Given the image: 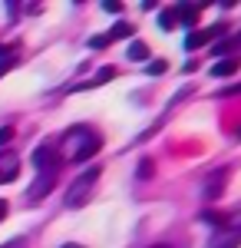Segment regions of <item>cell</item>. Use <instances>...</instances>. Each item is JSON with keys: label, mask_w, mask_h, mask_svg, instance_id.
Wrapping results in <instances>:
<instances>
[{"label": "cell", "mask_w": 241, "mask_h": 248, "mask_svg": "<svg viewBox=\"0 0 241 248\" xmlns=\"http://www.w3.org/2000/svg\"><path fill=\"white\" fill-rule=\"evenodd\" d=\"M238 139H241V129H238Z\"/></svg>", "instance_id": "27"}, {"label": "cell", "mask_w": 241, "mask_h": 248, "mask_svg": "<svg viewBox=\"0 0 241 248\" xmlns=\"http://www.w3.org/2000/svg\"><path fill=\"white\" fill-rule=\"evenodd\" d=\"M205 7H208V3H195V7H192V3H182V7H175L172 14H175V20H182V23H188V27H192Z\"/></svg>", "instance_id": "8"}, {"label": "cell", "mask_w": 241, "mask_h": 248, "mask_svg": "<svg viewBox=\"0 0 241 248\" xmlns=\"http://www.w3.org/2000/svg\"><path fill=\"white\" fill-rule=\"evenodd\" d=\"M126 37H132V27L126 23V20H119V23L109 30V40H126Z\"/></svg>", "instance_id": "13"}, {"label": "cell", "mask_w": 241, "mask_h": 248, "mask_svg": "<svg viewBox=\"0 0 241 248\" xmlns=\"http://www.w3.org/2000/svg\"><path fill=\"white\" fill-rule=\"evenodd\" d=\"M56 179H60V172H43L37 182L30 186V192H27V202H43L50 192L56 189Z\"/></svg>", "instance_id": "5"}, {"label": "cell", "mask_w": 241, "mask_h": 248, "mask_svg": "<svg viewBox=\"0 0 241 248\" xmlns=\"http://www.w3.org/2000/svg\"><path fill=\"white\" fill-rule=\"evenodd\" d=\"M103 10H106V14H122V3H119V0H106Z\"/></svg>", "instance_id": "18"}, {"label": "cell", "mask_w": 241, "mask_h": 248, "mask_svg": "<svg viewBox=\"0 0 241 248\" xmlns=\"http://www.w3.org/2000/svg\"><path fill=\"white\" fill-rule=\"evenodd\" d=\"M10 139H14V129H10V126H0V149H3Z\"/></svg>", "instance_id": "19"}, {"label": "cell", "mask_w": 241, "mask_h": 248, "mask_svg": "<svg viewBox=\"0 0 241 248\" xmlns=\"http://www.w3.org/2000/svg\"><path fill=\"white\" fill-rule=\"evenodd\" d=\"M20 175V159L14 153H0V186L14 182Z\"/></svg>", "instance_id": "6"}, {"label": "cell", "mask_w": 241, "mask_h": 248, "mask_svg": "<svg viewBox=\"0 0 241 248\" xmlns=\"http://www.w3.org/2000/svg\"><path fill=\"white\" fill-rule=\"evenodd\" d=\"M0 248H23V238H14V242H7V245H0Z\"/></svg>", "instance_id": "23"}, {"label": "cell", "mask_w": 241, "mask_h": 248, "mask_svg": "<svg viewBox=\"0 0 241 248\" xmlns=\"http://www.w3.org/2000/svg\"><path fill=\"white\" fill-rule=\"evenodd\" d=\"M152 248H168V245H152Z\"/></svg>", "instance_id": "26"}, {"label": "cell", "mask_w": 241, "mask_h": 248, "mask_svg": "<svg viewBox=\"0 0 241 248\" xmlns=\"http://www.w3.org/2000/svg\"><path fill=\"white\" fill-rule=\"evenodd\" d=\"M33 169L43 175V172H60V153L53 146H37L33 149Z\"/></svg>", "instance_id": "3"}, {"label": "cell", "mask_w": 241, "mask_h": 248, "mask_svg": "<svg viewBox=\"0 0 241 248\" xmlns=\"http://www.w3.org/2000/svg\"><path fill=\"white\" fill-rule=\"evenodd\" d=\"M238 66H241V60H238V57L218 60V63L211 66V77H235V73H238Z\"/></svg>", "instance_id": "9"}, {"label": "cell", "mask_w": 241, "mask_h": 248, "mask_svg": "<svg viewBox=\"0 0 241 248\" xmlns=\"http://www.w3.org/2000/svg\"><path fill=\"white\" fill-rule=\"evenodd\" d=\"M159 27H162V30H172V27H175V14H172V10H162V14H159Z\"/></svg>", "instance_id": "17"}, {"label": "cell", "mask_w": 241, "mask_h": 248, "mask_svg": "<svg viewBox=\"0 0 241 248\" xmlns=\"http://www.w3.org/2000/svg\"><path fill=\"white\" fill-rule=\"evenodd\" d=\"M225 37H228V27H225V23H215V27H208V30L188 33L185 37V50H198V46L208 43V40H225Z\"/></svg>", "instance_id": "4"}, {"label": "cell", "mask_w": 241, "mask_h": 248, "mask_svg": "<svg viewBox=\"0 0 241 248\" xmlns=\"http://www.w3.org/2000/svg\"><path fill=\"white\" fill-rule=\"evenodd\" d=\"M10 63H14V60L7 57V53H0V77H3V73H7V70H10Z\"/></svg>", "instance_id": "22"}, {"label": "cell", "mask_w": 241, "mask_h": 248, "mask_svg": "<svg viewBox=\"0 0 241 248\" xmlns=\"http://www.w3.org/2000/svg\"><path fill=\"white\" fill-rule=\"evenodd\" d=\"M238 245H241V212H235V218H225V225L215 232L208 248H238Z\"/></svg>", "instance_id": "2"}, {"label": "cell", "mask_w": 241, "mask_h": 248, "mask_svg": "<svg viewBox=\"0 0 241 248\" xmlns=\"http://www.w3.org/2000/svg\"><path fill=\"white\" fill-rule=\"evenodd\" d=\"M99 149H103V139L90 133V139H86V142H83V146H79V149L73 153V162H90V159H93Z\"/></svg>", "instance_id": "7"}, {"label": "cell", "mask_w": 241, "mask_h": 248, "mask_svg": "<svg viewBox=\"0 0 241 248\" xmlns=\"http://www.w3.org/2000/svg\"><path fill=\"white\" fill-rule=\"evenodd\" d=\"M112 77H116V70H112V66H99V73H96V79L90 83V86H103V83H109Z\"/></svg>", "instance_id": "14"}, {"label": "cell", "mask_w": 241, "mask_h": 248, "mask_svg": "<svg viewBox=\"0 0 241 248\" xmlns=\"http://www.w3.org/2000/svg\"><path fill=\"white\" fill-rule=\"evenodd\" d=\"M235 93H241V83H231V86H225L218 96H235Z\"/></svg>", "instance_id": "21"}, {"label": "cell", "mask_w": 241, "mask_h": 248, "mask_svg": "<svg viewBox=\"0 0 241 248\" xmlns=\"http://www.w3.org/2000/svg\"><path fill=\"white\" fill-rule=\"evenodd\" d=\"M235 46H241V33H235V37H225L222 43H215V50H211V53H215V57H225V53H228V50H235Z\"/></svg>", "instance_id": "11"}, {"label": "cell", "mask_w": 241, "mask_h": 248, "mask_svg": "<svg viewBox=\"0 0 241 248\" xmlns=\"http://www.w3.org/2000/svg\"><path fill=\"white\" fill-rule=\"evenodd\" d=\"M106 43H109V37H90V46H93V50H103Z\"/></svg>", "instance_id": "20"}, {"label": "cell", "mask_w": 241, "mask_h": 248, "mask_svg": "<svg viewBox=\"0 0 241 248\" xmlns=\"http://www.w3.org/2000/svg\"><path fill=\"white\" fill-rule=\"evenodd\" d=\"M7 209H10V205H7V199H0V222H3V215H7Z\"/></svg>", "instance_id": "24"}, {"label": "cell", "mask_w": 241, "mask_h": 248, "mask_svg": "<svg viewBox=\"0 0 241 248\" xmlns=\"http://www.w3.org/2000/svg\"><path fill=\"white\" fill-rule=\"evenodd\" d=\"M222 186H225V169L215 172V175L208 179V186H205V199H218V195H222Z\"/></svg>", "instance_id": "10"}, {"label": "cell", "mask_w": 241, "mask_h": 248, "mask_svg": "<svg viewBox=\"0 0 241 248\" xmlns=\"http://www.w3.org/2000/svg\"><path fill=\"white\" fill-rule=\"evenodd\" d=\"M136 175H139V179H152V175H155L152 159H142V162H139V169H136Z\"/></svg>", "instance_id": "15"}, {"label": "cell", "mask_w": 241, "mask_h": 248, "mask_svg": "<svg viewBox=\"0 0 241 248\" xmlns=\"http://www.w3.org/2000/svg\"><path fill=\"white\" fill-rule=\"evenodd\" d=\"M129 60H136V63H146L149 60V46L142 40H132L129 43Z\"/></svg>", "instance_id": "12"}, {"label": "cell", "mask_w": 241, "mask_h": 248, "mask_svg": "<svg viewBox=\"0 0 241 248\" xmlns=\"http://www.w3.org/2000/svg\"><path fill=\"white\" fill-rule=\"evenodd\" d=\"M60 248H83V245H76V242H66V245H60Z\"/></svg>", "instance_id": "25"}, {"label": "cell", "mask_w": 241, "mask_h": 248, "mask_svg": "<svg viewBox=\"0 0 241 248\" xmlns=\"http://www.w3.org/2000/svg\"><path fill=\"white\" fill-rule=\"evenodd\" d=\"M166 70H168V63H166V60H152V63L146 66V73H149V77H159V73H166Z\"/></svg>", "instance_id": "16"}, {"label": "cell", "mask_w": 241, "mask_h": 248, "mask_svg": "<svg viewBox=\"0 0 241 248\" xmlns=\"http://www.w3.org/2000/svg\"><path fill=\"white\" fill-rule=\"evenodd\" d=\"M96 179H99V169H86L79 179H76L73 186L66 189V205L70 209H79V205H86V199L93 195V186H96Z\"/></svg>", "instance_id": "1"}]
</instances>
